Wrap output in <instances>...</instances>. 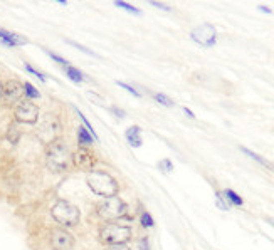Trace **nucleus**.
Returning <instances> with one entry per match:
<instances>
[{
    "mask_svg": "<svg viewBox=\"0 0 274 250\" xmlns=\"http://www.w3.org/2000/svg\"><path fill=\"white\" fill-rule=\"evenodd\" d=\"M14 116L19 123H24V125H34V123H37V118H39V108L35 106L32 101L24 99L15 106Z\"/></svg>",
    "mask_w": 274,
    "mask_h": 250,
    "instance_id": "423d86ee",
    "label": "nucleus"
},
{
    "mask_svg": "<svg viewBox=\"0 0 274 250\" xmlns=\"http://www.w3.org/2000/svg\"><path fill=\"white\" fill-rule=\"evenodd\" d=\"M104 250H131L128 245H113V247H106Z\"/></svg>",
    "mask_w": 274,
    "mask_h": 250,
    "instance_id": "c756f323",
    "label": "nucleus"
},
{
    "mask_svg": "<svg viewBox=\"0 0 274 250\" xmlns=\"http://www.w3.org/2000/svg\"><path fill=\"white\" fill-rule=\"evenodd\" d=\"M224 196L227 198V201H229L231 205H237V207H241V205L244 203V200H242L241 196L237 195L236 191H232V190H225V191H224Z\"/></svg>",
    "mask_w": 274,
    "mask_h": 250,
    "instance_id": "dca6fc26",
    "label": "nucleus"
},
{
    "mask_svg": "<svg viewBox=\"0 0 274 250\" xmlns=\"http://www.w3.org/2000/svg\"><path fill=\"white\" fill-rule=\"evenodd\" d=\"M25 69H27V71L30 72V74H34V76H37L39 79H41V81H46V76H44L42 72H39V71H35V69L32 67V65H29V64H25Z\"/></svg>",
    "mask_w": 274,
    "mask_h": 250,
    "instance_id": "bb28decb",
    "label": "nucleus"
},
{
    "mask_svg": "<svg viewBox=\"0 0 274 250\" xmlns=\"http://www.w3.org/2000/svg\"><path fill=\"white\" fill-rule=\"evenodd\" d=\"M158 168H160L162 172H165V173H170L172 170H174V165H172L170 160H162L160 165H158Z\"/></svg>",
    "mask_w": 274,
    "mask_h": 250,
    "instance_id": "5701e85b",
    "label": "nucleus"
},
{
    "mask_svg": "<svg viewBox=\"0 0 274 250\" xmlns=\"http://www.w3.org/2000/svg\"><path fill=\"white\" fill-rule=\"evenodd\" d=\"M0 42L5 44V46H22V44H25L27 41H25L24 37L8 32V30L0 29Z\"/></svg>",
    "mask_w": 274,
    "mask_h": 250,
    "instance_id": "f8f14e48",
    "label": "nucleus"
},
{
    "mask_svg": "<svg viewBox=\"0 0 274 250\" xmlns=\"http://www.w3.org/2000/svg\"><path fill=\"white\" fill-rule=\"evenodd\" d=\"M66 74H68L71 81H74V82H83V81H85V76H83L81 71H78L76 67H71V65H68V67H66Z\"/></svg>",
    "mask_w": 274,
    "mask_h": 250,
    "instance_id": "f3484780",
    "label": "nucleus"
},
{
    "mask_svg": "<svg viewBox=\"0 0 274 250\" xmlns=\"http://www.w3.org/2000/svg\"><path fill=\"white\" fill-rule=\"evenodd\" d=\"M46 160H47V166H49L52 172L61 173L69 168L71 161H73V155H71L69 148L66 146L64 141L56 139V141H52L51 144H47Z\"/></svg>",
    "mask_w": 274,
    "mask_h": 250,
    "instance_id": "7ed1b4c3",
    "label": "nucleus"
},
{
    "mask_svg": "<svg viewBox=\"0 0 274 250\" xmlns=\"http://www.w3.org/2000/svg\"><path fill=\"white\" fill-rule=\"evenodd\" d=\"M140 222H141V227H145V229H150V227H153V225H155V222H153L152 215H150L148 212H143V213H141Z\"/></svg>",
    "mask_w": 274,
    "mask_h": 250,
    "instance_id": "6ab92c4d",
    "label": "nucleus"
},
{
    "mask_svg": "<svg viewBox=\"0 0 274 250\" xmlns=\"http://www.w3.org/2000/svg\"><path fill=\"white\" fill-rule=\"evenodd\" d=\"M111 113H113V115H114V116L121 118V120H123V118H125V116H126V113H125V111H123V109H120V108H111Z\"/></svg>",
    "mask_w": 274,
    "mask_h": 250,
    "instance_id": "c85d7f7f",
    "label": "nucleus"
},
{
    "mask_svg": "<svg viewBox=\"0 0 274 250\" xmlns=\"http://www.w3.org/2000/svg\"><path fill=\"white\" fill-rule=\"evenodd\" d=\"M128 212V205L123 201L120 196H111V198H106L104 201H101L96 208V213L101 220L106 222H114L118 218H126Z\"/></svg>",
    "mask_w": 274,
    "mask_h": 250,
    "instance_id": "39448f33",
    "label": "nucleus"
},
{
    "mask_svg": "<svg viewBox=\"0 0 274 250\" xmlns=\"http://www.w3.org/2000/svg\"><path fill=\"white\" fill-rule=\"evenodd\" d=\"M49 244L52 250H73L74 237L64 229H54L51 232Z\"/></svg>",
    "mask_w": 274,
    "mask_h": 250,
    "instance_id": "6e6552de",
    "label": "nucleus"
},
{
    "mask_svg": "<svg viewBox=\"0 0 274 250\" xmlns=\"http://www.w3.org/2000/svg\"><path fill=\"white\" fill-rule=\"evenodd\" d=\"M114 5L116 7H121V8H125V10H128L130 14H135V15H140L141 12L138 10L136 7H133V5H130V3H125V2H114Z\"/></svg>",
    "mask_w": 274,
    "mask_h": 250,
    "instance_id": "4be33fe9",
    "label": "nucleus"
},
{
    "mask_svg": "<svg viewBox=\"0 0 274 250\" xmlns=\"http://www.w3.org/2000/svg\"><path fill=\"white\" fill-rule=\"evenodd\" d=\"M2 87H3V86L0 84V99H2Z\"/></svg>",
    "mask_w": 274,
    "mask_h": 250,
    "instance_id": "72a5a7b5",
    "label": "nucleus"
},
{
    "mask_svg": "<svg viewBox=\"0 0 274 250\" xmlns=\"http://www.w3.org/2000/svg\"><path fill=\"white\" fill-rule=\"evenodd\" d=\"M69 44H71V46H74V47H76V49H79V51H83V52H85V54H90V56H92V58H98V56H96L94 54V52H92V51H90V49H86V47H83L81 46V44H76V42H71V41H68Z\"/></svg>",
    "mask_w": 274,
    "mask_h": 250,
    "instance_id": "393cba45",
    "label": "nucleus"
},
{
    "mask_svg": "<svg viewBox=\"0 0 274 250\" xmlns=\"http://www.w3.org/2000/svg\"><path fill=\"white\" fill-rule=\"evenodd\" d=\"M73 163L81 170H91L96 163V156L91 148H79L73 155Z\"/></svg>",
    "mask_w": 274,
    "mask_h": 250,
    "instance_id": "9b49d317",
    "label": "nucleus"
},
{
    "mask_svg": "<svg viewBox=\"0 0 274 250\" xmlns=\"http://www.w3.org/2000/svg\"><path fill=\"white\" fill-rule=\"evenodd\" d=\"M118 86H120V87H123V89H125V91H128V93H130V94H133L135 96V98H140V93H136V91L133 89V87H131V86H128V84H125V82H118Z\"/></svg>",
    "mask_w": 274,
    "mask_h": 250,
    "instance_id": "a878e982",
    "label": "nucleus"
},
{
    "mask_svg": "<svg viewBox=\"0 0 274 250\" xmlns=\"http://www.w3.org/2000/svg\"><path fill=\"white\" fill-rule=\"evenodd\" d=\"M138 250H152V249H150V240H148V237H143V239L138 240Z\"/></svg>",
    "mask_w": 274,
    "mask_h": 250,
    "instance_id": "b1692460",
    "label": "nucleus"
},
{
    "mask_svg": "<svg viewBox=\"0 0 274 250\" xmlns=\"http://www.w3.org/2000/svg\"><path fill=\"white\" fill-rule=\"evenodd\" d=\"M190 37H192L193 42L202 47H212L215 42H217V32H215L214 25H210V24L198 25L197 29L192 30Z\"/></svg>",
    "mask_w": 274,
    "mask_h": 250,
    "instance_id": "0eeeda50",
    "label": "nucleus"
},
{
    "mask_svg": "<svg viewBox=\"0 0 274 250\" xmlns=\"http://www.w3.org/2000/svg\"><path fill=\"white\" fill-rule=\"evenodd\" d=\"M24 93L27 94L29 98H39V96H41V94H39V91L35 89V87L30 84V82H25V84H24Z\"/></svg>",
    "mask_w": 274,
    "mask_h": 250,
    "instance_id": "412c9836",
    "label": "nucleus"
},
{
    "mask_svg": "<svg viewBox=\"0 0 274 250\" xmlns=\"http://www.w3.org/2000/svg\"><path fill=\"white\" fill-rule=\"evenodd\" d=\"M86 183L94 195L104 196V198L116 196L120 191V183L106 172H90L86 177Z\"/></svg>",
    "mask_w": 274,
    "mask_h": 250,
    "instance_id": "f257e3e1",
    "label": "nucleus"
},
{
    "mask_svg": "<svg viewBox=\"0 0 274 250\" xmlns=\"http://www.w3.org/2000/svg\"><path fill=\"white\" fill-rule=\"evenodd\" d=\"M215 198H217L215 201H217V207H219L220 210H229V208H231V203H229L227 198L224 196V193L217 191V193H215Z\"/></svg>",
    "mask_w": 274,
    "mask_h": 250,
    "instance_id": "a211bd4d",
    "label": "nucleus"
},
{
    "mask_svg": "<svg viewBox=\"0 0 274 250\" xmlns=\"http://www.w3.org/2000/svg\"><path fill=\"white\" fill-rule=\"evenodd\" d=\"M52 218L63 227H76L81 218V212L76 205L69 203L66 200H57L51 208Z\"/></svg>",
    "mask_w": 274,
    "mask_h": 250,
    "instance_id": "20e7f679",
    "label": "nucleus"
},
{
    "mask_svg": "<svg viewBox=\"0 0 274 250\" xmlns=\"http://www.w3.org/2000/svg\"><path fill=\"white\" fill-rule=\"evenodd\" d=\"M59 133H61V125L56 118H46V121H44L41 128H39V136H41L42 141H46L47 144L56 141Z\"/></svg>",
    "mask_w": 274,
    "mask_h": 250,
    "instance_id": "9d476101",
    "label": "nucleus"
},
{
    "mask_svg": "<svg viewBox=\"0 0 274 250\" xmlns=\"http://www.w3.org/2000/svg\"><path fill=\"white\" fill-rule=\"evenodd\" d=\"M47 54H49V58H52V59H54V61H57V62H61V64H63L64 67H68V65H69V62H68V61H66V59H63V58H59V56H56L54 52H47Z\"/></svg>",
    "mask_w": 274,
    "mask_h": 250,
    "instance_id": "cd10ccee",
    "label": "nucleus"
},
{
    "mask_svg": "<svg viewBox=\"0 0 274 250\" xmlns=\"http://www.w3.org/2000/svg\"><path fill=\"white\" fill-rule=\"evenodd\" d=\"M133 237L131 227L121 225L116 222H108L99 227L98 239L99 242L106 245V247H113V245H126Z\"/></svg>",
    "mask_w": 274,
    "mask_h": 250,
    "instance_id": "f03ea898",
    "label": "nucleus"
},
{
    "mask_svg": "<svg viewBox=\"0 0 274 250\" xmlns=\"http://www.w3.org/2000/svg\"><path fill=\"white\" fill-rule=\"evenodd\" d=\"M182 109H183V113H185V115H187L188 118H192V120H195V115H193V113L190 111L188 108H182Z\"/></svg>",
    "mask_w": 274,
    "mask_h": 250,
    "instance_id": "2f4dec72",
    "label": "nucleus"
},
{
    "mask_svg": "<svg viewBox=\"0 0 274 250\" xmlns=\"http://www.w3.org/2000/svg\"><path fill=\"white\" fill-rule=\"evenodd\" d=\"M259 10H263L264 14H271V8H268V7H264V5H259Z\"/></svg>",
    "mask_w": 274,
    "mask_h": 250,
    "instance_id": "473e14b6",
    "label": "nucleus"
},
{
    "mask_svg": "<svg viewBox=\"0 0 274 250\" xmlns=\"http://www.w3.org/2000/svg\"><path fill=\"white\" fill-rule=\"evenodd\" d=\"M24 84L19 81H8L5 86L2 87V99L7 106H14L19 104L22 96H24Z\"/></svg>",
    "mask_w": 274,
    "mask_h": 250,
    "instance_id": "1a4fd4ad",
    "label": "nucleus"
},
{
    "mask_svg": "<svg viewBox=\"0 0 274 250\" xmlns=\"http://www.w3.org/2000/svg\"><path fill=\"white\" fill-rule=\"evenodd\" d=\"M92 136L90 134V131H88L85 126H81V128L78 129V143L81 148H91L92 144Z\"/></svg>",
    "mask_w": 274,
    "mask_h": 250,
    "instance_id": "2eb2a0df",
    "label": "nucleus"
},
{
    "mask_svg": "<svg viewBox=\"0 0 274 250\" xmlns=\"http://www.w3.org/2000/svg\"><path fill=\"white\" fill-rule=\"evenodd\" d=\"M152 5H153V7H157V8H163V10L170 12V7H169V5H165V3H162V2H152Z\"/></svg>",
    "mask_w": 274,
    "mask_h": 250,
    "instance_id": "7c9ffc66",
    "label": "nucleus"
},
{
    "mask_svg": "<svg viewBox=\"0 0 274 250\" xmlns=\"http://www.w3.org/2000/svg\"><path fill=\"white\" fill-rule=\"evenodd\" d=\"M140 126H131V128L126 129V139L130 141V144L133 148H140L141 146V138H140Z\"/></svg>",
    "mask_w": 274,
    "mask_h": 250,
    "instance_id": "4468645a",
    "label": "nucleus"
},
{
    "mask_svg": "<svg viewBox=\"0 0 274 250\" xmlns=\"http://www.w3.org/2000/svg\"><path fill=\"white\" fill-rule=\"evenodd\" d=\"M241 151L244 153V155H247L249 158H253V160L256 161V163H259V165H263L264 168H268V170H273L274 172V165L271 163V161H268L266 158H263L261 155H258V153H254V151H251V150H247L246 146H241Z\"/></svg>",
    "mask_w": 274,
    "mask_h": 250,
    "instance_id": "ddd939ff",
    "label": "nucleus"
},
{
    "mask_svg": "<svg viewBox=\"0 0 274 250\" xmlns=\"http://www.w3.org/2000/svg\"><path fill=\"white\" fill-rule=\"evenodd\" d=\"M153 99L155 101H158L160 104H163V106H174V101H172L169 96H165V94H153Z\"/></svg>",
    "mask_w": 274,
    "mask_h": 250,
    "instance_id": "aec40b11",
    "label": "nucleus"
}]
</instances>
